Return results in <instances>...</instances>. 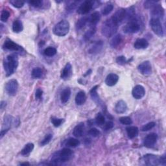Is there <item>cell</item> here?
Wrapping results in <instances>:
<instances>
[{
	"label": "cell",
	"instance_id": "32",
	"mask_svg": "<svg viewBox=\"0 0 166 166\" xmlns=\"http://www.w3.org/2000/svg\"><path fill=\"white\" fill-rule=\"evenodd\" d=\"M42 70L40 68H35L32 71V77L35 79H39L42 76Z\"/></svg>",
	"mask_w": 166,
	"mask_h": 166
},
{
	"label": "cell",
	"instance_id": "37",
	"mask_svg": "<svg viewBox=\"0 0 166 166\" xmlns=\"http://www.w3.org/2000/svg\"><path fill=\"white\" fill-rule=\"evenodd\" d=\"M10 3L13 6V7L20 9L22 8L25 4V2L21 1V0H11L10 1Z\"/></svg>",
	"mask_w": 166,
	"mask_h": 166
},
{
	"label": "cell",
	"instance_id": "3",
	"mask_svg": "<svg viewBox=\"0 0 166 166\" xmlns=\"http://www.w3.org/2000/svg\"><path fill=\"white\" fill-rule=\"evenodd\" d=\"M73 151L68 148H64L55 152L52 158V162L55 164L66 162L71 159Z\"/></svg>",
	"mask_w": 166,
	"mask_h": 166
},
{
	"label": "cell",
	"instance_id": "6",
	"mask_svg": "<svg viewBox=\"0 0 166 166\" xmlns=\"http://www.w3.org/2000/svg\"><path fill=\"white\" fill-rule=\"evenodd\" d=\"M151 27L154 33L158 36L162 37L164 35V31L162 25L161 23L160 20L158 18H151L150 20Z\"/></svg>",
	"mask_w": 166,
	"mask_h": 166
},
{
	"label": "cell",
	"instance_id": "29",
	"mask_svg": "<svg viewBox=\"0 0 166 166\" xmlns=\"http://www.w3.org/2000/svg\"><path fill=\"white\" fill-rule=\"evenodd\" d=\"M34 149V144L29 143L25 145L23 149L21 151V155L23 156H27L32 152Z\"/></svg>",
	"mask_w": 166,
	"mask_h": 166
},
{
	"label": "cell",
	"instance_id": "4",
	"mask_svg": "<svg viewBox=\"0 0 166 166\" xmlns=\"http://www.w3.org/2000/svg\"><path fill=\"white\" fill-rule=\"evenodd\" d=\"M70 25L68 21L63 20L57 23L53 28V33L58 36H64L69 31Z\"/></svg>",
	"mask_w": 166,
	"mask_h": 166
},
{
	"label": "cell",
	"instance_id": "43",
	"mask_svg": "<svg viewBox=\"0 0 166 166\" xmlns=\"http://www.w3.org/2000/svg\"><path fill=\"white\" fill-rule=\"evenodd\" d=\"M28 3L34 7H40L42 6L43 2L41 0H31V1H29Z\"/></svg>",
	"mask_w": 166,
	"mask_h": 166
},
{
	"label": "cell",
	"instance_id": "1",
	"mask_svg": "<svg viewBox=\"0 0 166 166\" xmlns=\"http://www.w3.org/2000/svg\"><path fill=\"white\" fill-rule=\"evenodd\" d=\"M18 66V58L17 55L12 54L7 56L3 61V66L7 77L15 73Z\"/></svg>",
	"mask_w": 166,
	"mask_h": 166
},
{
	"label": "cell",
	"instance_id": "11",
	"mask_svg": "<svg viewBox=\"0 0 166 166\" xmlns=\"http://www.w3.org/2000/svg\"><path fill=\"white\" fill-rule=\"evenodd\" d=\"M158 139V135L155 133H151L147 136L143 141V145L147 148H151L155 145Z\"/></svg>",
	"mask_w": 166,
	"mask_h": 166
},
{
	"label": "cell",
	"instance_id": "9",
	"mask_svg": "<svg viewBox=\"0 0 166 166\" xmlns=\"http://www.w3.org/2000/svg\"><path fill=\"white\" fill-rule=\"evenodd\" d=\"M3 48L4 49H7L9 51H14V52L22 53L24 52V49L23 48L20 46H19L18 44H16L13 41H12L9 39L6 40L3 45Z\"/></svg>",
	"mask_w": 166,
	"mask_h": 166
},
{
	"label": "cell",
	"instance_id": "16",
	"mask_svg": "<svg viewBox=\"0 0 166 166\" xmlns=\"http://www.w3.org/2000/svg\"><path fill=\"white\" fill-rule=\"evenodd\" d=\"M72 75V66L70 63H67L61 72L60 77L62 79L66 80Z\"/></svg>",
	"mask_w": 166,
	"mask_h": 166
},
{
	"label": "cell",
	"instance_id": "33",
	"mask_svg": "<svg viewBox=\"0 0 166 166\" xmlns=\"http://www.w3.org/2000/svg\"><path fill=\"white\" fill-rule=\"evenodd\" d=\"M95 123H97L98 125L101 126L103 125L105 123V119L103 114L101 113H98L97 114L96 117H95Z\"/></svg>",
	"mask_w": 166,
	"mask_h": 166
},
{
	"label": "cell",
	"instance_id": "20",
	"mask_svg": "<svg viewBox=\"0 0 166 166\" xmlns=\"http://www.w3.org/2000/svg\"><path fill=\"white\" fill-rule=\"evenodd\" d=\"M148 46L149 42L145 38H138L134 44V47L137 49H146Z\"/></svg>",
	"mask_w": 166,
	"mask_h": 166
},
{
	"label": "cell",
	"instance_id": "21",
	"mask_svg": "<svg viewBox=\"0 0 166 166\" xmlns=\"http://www.w3.org/2000/svg\"><path fill=\"white\" fill-rule=\"evenodd\" d=\"M127 105L125 102L123 100L119 101L115 106V111L118 114H123L127 111Z\"/></svg>",
	"mask_w": 166,
	"mask_h": 166
},
{
	"label": "cell",
	"instance_id": "18",
	"mask_svg": "<svg viewBox=\"0 0 166 166\" xmlns=\"http://www.w3.org/2000/svg\"><path fill=\"white\" fill-rule=\"evenodd\" d=\"M88 22L90 23V27H95L101 19V15L99 12H94L90 17H88Z\"/></svg>",
	"mask_w": 166,
	"mask_h": 166
},
{
	"label": "cell",
	"instance_id": "48",
	"mask_svg": "<svg viewBox=\"0 0 166 166\" xmlns=\"http://www.w3.org/2000/svg\"><path fill=\"white\" fill-rule=\"evenodd\" d=\"M104 125V129L105 131H108V130H110L111 129L112 127H114V123L112 121H108V122H106V123H105V124L103 125Z\"/></svg>",
	"mask_w": 166,
	"mask_h": 166
},
{
	"label": "cell",
	"instance_id": "39",
	"mask_svg": "<svg viewBox=\"0 0 166 166\" xmlns=\"http://www.w3.org/2000/svg\"><path fill=\"white\" fill-rule=\"evenodd\" d=\"M10 17V12L6 10L2 11L1 13V21L3 22H6Z\"/></svg>",
	"mask_w": 166,
	"mask_h": 166
},
{
	"label": "cell",
	"instance_id": "27",
	"mask_svg": "<svg viewBox=\"0 0 166 166\" xmlns=\"http://www.w3.org/2000/svg\"><path fill=\"white\" fill-rule=\"evenodd\" d=\"M88 20H89V18L87 16L81 17L79 20L77 22L76 29L77 31L82 29L87 24V23L88 22Z\"/></svg>",
	"mask_w": 166,
	"mask_h": 166
},
{
	"label": "cell",
	"instance_id": "38",
	"mask_svg": "<svg viewBox=\"0 0 166 166\" xmlns=\"http://www.w3.org/2000/svg\"><path fill=\"white\" fill-rule=\"evenodd\" d=\"M119 122L125 125H130L132 123V121L129 117H121L119 118Z\"/></svg>",
	"mask_w": 166,
	"mask_h": 166
},
{
	"label": "cell",
	"instance_id": "5",
	"mask_svg": "<svg viewBox=\"0 0 166 166\" xmlns=\"http://www.w3.org/2000/svg\"><path fill=\"white\" fill-rule=\"evenodd\" d=\"M140 29V24L138 19L134 16L129 20L128 23L123 28L124 32L126 33H136Z\"/></svg>",
	"mask_w": 166,
	"mask_h": 166
},
{
	"label": "cell",
	"instance_id": "40",
	"mask_svg": "<svg viewBox=\"0 0 166 166\" xmlns=\"http://www.w3.org/2000/svg\"><path fill=\"white\" fill-rule=\"evenodd\" d=\"M156 124L155 122H149L148 123L145 124V125H143L142 128V131L143 132H146V131H149L150 130H151L152 129L154 128L155 127Z\"/></svg>",
	"mask_w": 166,
	"mask_h": 166
},
{
	"label": "cell",
	"instance_id": "36",
	"mask_svg": "<svg viewBox=\"0 0 166 166\" xmlns=\"http://www.w3.org/2000/svg\"><path fill=\"white\" fill-rule=\"evenodd\" d=\"M98 88V86H95L93 88H92V89L90 91L91 97H92V99L94 100L95 102L99 101V96H98V93H97Z\"/></svg>",
	"mask_w": 166,
	"mask_h": 166
},
{
	"label": "cell",
	"instance_id": "50",
	"mask_svg": "<svg viewBox=\"0 0 166 166\" xmlns=\"http://www.w3.org/2000/svg\"><path fill=\"white\" fill-rule=\"evenodd\" d=\"M159 163H160V164H162L163 165H165L166 159H165V155H163L162 156L159 158Z\"/></svg>",
	"mask_w": 166,
	"mask_h": 166
},
{
	"label": "cell",
	"instance_id": "14",
	"mask_svg": "<svg viewBox=\"0 0 166 166\" xmlns=\"http://www.w3.org/2000/svg\"><path fill=\"white\" fill-rule=\"evenodd\" d=\"M151 14L152 18H158L160 20V18H162L164 16V9L162 8L160 5L156 4L152 8Z\"/></svg>",
	"mask_w": 166,
	"mask_h": 166
},
{
	"label": "cell",
	"instance_id": "41",
	"mask_svg": "<svg viewBox=\"0 0 166 166\" xmlns=\"http://www.w3.org/2000/svg\"><path fill=\"white\" fill-rule=\"evenodd\" d=\"M63 122H64L63 119H59V118H52V123L53 125V126L55 127H60Z\"/></svg>",
	"mask_w": 166,
	"mask_h": 166
},
{
	"label": "cell",
	"instance_id": "17",
	"mask_svg": "<svg viewBox=\"0 0 166 166\" xmlns=\"http://www.w3.org/2000/svg\"><path fill=\"white\" fill-rule=\"evenodd\" d=\"M119 81V77L115 73H110L107 75L105 79L106 85L108 86H113L117 84Z\"/></svg>",
	"mask_w": 166,
	"mask_h": 166
},
{
	"label": "cell",
	"instance_id": "42",
	"mask_svg": "<svg viewBox=\"0 0 166 166\" xmlns=\"http://www.w3.org/2000/svg\"><path fill=\"white\" fill-rule=\"evenodd\" d=\"M52 138H53V135H52V134H48V135H47L45 136V138L43 139L42 141L41 142V143H40L41 145L44 146V145L48 144L50 142L51 140H52Z\"/></svg>",
	"mask_w": 166,
	"mask_h": 166
},
{
	"label": "cell",
	"instance_id": "30",
	"mask_svg": "<svg viewBox=\"0 0 166 166\" xmlns=\"http://www.w3.org/2000/svg\"><path fill=\"white\" fill-rule=\"evenodd\" d=\"M96 32V27H90V29L88 30L84 36V38L85 40H88L95 35Z\"/></svg>",
	"mask_w": 166,
	"mask_h": 166
},
{
	"label": "cell",
	"instance_id": "26",
	"mask_svg": "<svg viewBox=\"0 0 166 166\" xmlns=\"http://www.w3.org/2000/svg\"><path fill=\"white\" fill-rule=\"evenodd\" d=\"M122 40H123L122 36H121L120 34L114 36L110 41V46L112 48H116L121 43Z\"/></svg>",
	"mask_w": 166,
	"mask_h": 166
},
{
	"label": "cell",
	"instance_id": "19",
	"mask_svg": "<svg viewBox=\"0 0 166 166\" xmlns=\"http://www.w3.org/2000/svg\"><path fill=\"white\" fill-rule=\"evenodd\" d=\"M103 41L102 40L97 41L96 42H95L93 45L90 48L88 52L93 55L97 54L101 52L102 48H103Z\"/></svg>",
	"mask_w": 166,
	"mask_h": 166
},
{
	"label": "cell",
	"instance_id": "8",
	"mask_svg": "<svg viewBox=\"0 0 166 166\" xmlns=\"http://www.w3.org/2000/svg\"><path fill=\"white\" fill-rule=\"evenodd\" d=\"M94 3L93 1H85L79 5L77 12L79 15H86L93 8Z\"/></svg>",
	"mask_w": 166,
	"mask_h": 166
},
{
	"label": "cell",
	"instance_id": "52",
	"mask_svg": "<svg viewBox=\"0 0 166 166\" xmlns=\"http://www.w3.org/2000/svg\"><path fill=\"white\" fill-rule=\"evenodd\" d=\"M20 165H29L30 164L28 162H24V163H21Z\"/></svg>",
	"mask_w": 166,
	"mask_h": 166
},
{
	"label": "cell",
	"instance_id": "45",
	"mask_svg": "<svg viewBox=\"0 0 166 166\" xmlns=\"http://www.w3.org/2000/svg\"><path fill=\"white\" fill-rule=\"evenodd\" d=\"M156 4H157V2L151 1V0H149V1L145 2L144 7L146 9H152Z\"/></svg>",
	"mask_w": 166,
	"mask_h": 166
},
{
	"label": "cell",
	"instance_id": "25",
	"mask_svg": "<svg viewBox=\"0 0 166 166\" xmlns=\"http://www.w3.org/2000/svg\"><path fill=\"white\" fill-rule=\"evenodd\" d=\"M84 129H85V125L83 123H81L79 125H77L73 131V135L77 137L80 138L83 135L84 133Z\"/></svg>",
	"mask_w": 166,
	"mask_h": 166
},
{
	"label": "cell",
	"instance_id": "28",
	"mask_svg": "<svg viewBox=\"0 0 166 166\" xmlns=\"http://www.w3.org/2000/svg\"><path fill=\"white\" fill-rule=\"evenodd\" d=\"M23 29V26L22 22L19 20H15L13 23H12V31H13L15 33H18L22 32Z\"/></svg>",
	"mask_w": 166,
	"mask_h": 166
},
{
	"label": "cell",
	"instance_id": "15",
	"mask_svg": "<svg viewBox=\"0 0 166 166\" xmlns=\"http://www.w3.org/2000/svg\"><path fill=\"white\" fill-rule=\"evenodd\" d=\"M145 164L147 165H156L160 164L159 158L153 155H147L143 157Z\"/></svg>",
	"mask_w": 166,
	"mask_h": 166
},
{
	"label": "cell",
	"instance_id": "51",
	"mask_svg": "<svg viewBox=\"0 0 166 166\" xmlns=\"http://www.w3.org/2000/svg\"><path fill=\"white\" fill-rule=\"evenodd\" d=\"M6 105H7V103H6L5 101H2L1 102V104H0V106H1V109H2V110H3V109H4V108H5Z\"/></svg>",
	"mask_w": 166,
	"mask_h": 166
},
{
	"label": "cell",
	"instance_id": "49",
	"mask_svg": "<svg viewBox=\"0 0 166 166\" xmlns=\"http://www.w3.org/2000/svg\"><path fill=\"white\" fill-rule=\"evenodd\" d=\"M42 95H43V91L41 90V89L40 88L37 89L36 91V93H35L36 99H41Z\"/></svg>",
	"mask_w": 166,
	"mask_h": 166
},
{
	"label": "cell",
	"instance_id": "10",
	"mask_svg": "<svg viewBox=\"0 0 166 166\" xmlns=\"http://www.w3.org/2000/svg\"><path fill=\"white\" fill-rule=\"evenodd\" d=\"M139 72L144 75H150L152 73V67L149 61H144L138 66Z\"/></svg>",
	"mask_w": 166,
	"mask_h": 166
},
{
	"label": "cell",
	"instance_id": "22",
	"mask_svg": "<svg viewBox=\"0 0 166 166\" xmlns=\"http://www.w3.org/2000/svg\"><path fill=\"white\" fill-rule=\"evenodd\" d=\"M71 93L72 92L69 88H66L61 92L60 100L62 103L65 104L67 103L70 98V96H71Z\"/></svg>",
	"mask_w": 166,
	"mask_h": 166
},
{
	"label": "cell",
	"instance_id": "44",
	"mask_svg": "<svg viewBox=\"0 0 166 166\" xmlns=\"http://www.w3.org/2000/svg\"><path fill=\"white\" fill-rule=\"evenodd\" d=\"M88 133L90 136L94 138L98 137L100 135V131L96 128H92L91 129H90V131H89Z\"/></svg>",
	"mask_w": 166,
	"mask_h": 166
},
{
	"label": "cell",
	"instance_id": "47",
	"mask_svg": "<svg viewBox=\"0 0 166 166\" xmlns=\"http://www.w3.org/2000/svg\"><path fill=\"white\" fill-rule=\"evenodd\" d=\"M77 3H79V2H71L69 4L66 5V10H69V11H71V10H74L76 8L77 5Z\"/></svg>",
	"mask_w": 166,
	"mask_h": 166
},
{
	"label": "cell",
	"instance_id": "23",
	"mask_svg": "<svg viewBox=\"0 0 166 166\" xmlns=\"http://www.w3.org/2000/svg\"><path fill=\"white\" fill-rule=\"evenodd\" d=\"M75 100V103L77 105H82L84 104L86 100V96L85 92L81 91L77 93Z\"/></svg>",
	"mask_w": 166,
	"mask_h": 166
},
{
	"label": "cell",
	"instance_id": "24",
	"mask_svg": "<svg viewBox=\"0 0 166 166\" xmlns=\"http://www.w3.org/2000/svg\"><path fill=\"white\" fill-rule=\"evenodd\" d=\"M127 135L131 139L135 138L138 135V128L135 126H130L126 128Z\"/></svg>",
	"mask_w": 166,
	"mask_h": 166
},
{
	"label": "cell",
	"instance_id": "7",
	"mask_svg": "<svg viewBox=\"0 0 166 166\" xmlns=\"http://www.w3.org/2000/svg\"><path fill=\"white\" fill-rule=\"evenodd\" d=\"M18 90V82L17 80L13 79L9 81L5 86V90L9 95L14 96Z\"/></svg>",
	"mask_w": 166,
	"mask_h": 166
},
{
	"label": "cell",
	"instance_id": "35",
	"mask_svg": "<svg viewBox=\"0 0 166 166\" xmlns=\"http://www.w3.org/2000/svg\"><path fill=\"white\" fill-rule=\"evenodd\" d=\"M114 6L112 4H108L102 10V15L104 16H107L109 15L110 12L113 10Z\"/></svg>",
	"mask_w": 166,
	"mask_h": 166
},
{
	"label": "cell",
	"instance_id": "31",
	"mask_svg": "<svg viewBox=\"0 0 166 166\" xmlns=\"http://www.w3.org/2000/svg\"><path fill=\"white\" fill-rule=\"evenodd\" d=\"M56 53V49L53 47H48L44 50V55L47 56H53Z\"/></svg>",
	"mask_w": 166,
	"mask_h": 166
},
{
	"label": "cell",
	"instance_id": "2",
	"mask_svg": "<svg viewBox=\"0 0 166 166\" xmlns=\"http://www.w3.org/2000/svg\"><path fill=\"white\" fill-rule=\"evenodd\" d=\"M118 29V24H117L110 18L106 20L102 25L101 33L106 38H110L116 33Z\"/></svg>",
	"mask_w": 166,
	"mask_h": 166
},
{
	"label": "cell",
	"instance_id": "13",
	"mask_svg": "<svg viewBox=\"0 0 166 166\" xmlns=\"http://www.w3.org/2000/svg\"><path fill=\"white\" fill-rule=\"evenodd\" d=\"M132 94L134 98H135L136 99H140L144 97L145 94V90L143 86L136 85L132 89Z\"/></svg>",
	"mask_w": 166,
	"mask_h": 166
},
{
	"label": "cell",
	"instance_id": "34",
	"mask_svg": "<svg viewBox=\"0 0 166 166\" xmlns=\"http://www.w3.org/2000/svg\"><path fill=\"white\" fill-rule=\"evenodd\" d=\"M79 144L80 142L78 139L75 138H69L66 142V145L71 147H76L79 145Z\"/></svg>",
	"mask_w": 166,
	"mask_h": 166
},
{
	"label": "cell",
	"instance_id": "46",
	"mask_svg": "<svg viewBox=\"0 0 166 166\" xmlns=\"http://www.w3.org/2000/svg\"><path fill=\"white\" fill-rule=\"evenodd\" d=\"M116 62L119 65H124L127 62H128V61L127 60L125 56H119L117 57V59H116Z\"/></svg>",
	"mask_w": 166,
	"mask_h": 166
},
{
	"label": "cell",
	"instance_id": "12",
	"mask_svg": "<svg viewBox=\"0 0 166 166\" xmlns=\"http://www.w3.org/2000/svg\"><path fill=\"white\" fill-rule=\"evenodd\" d=\"M125 18H126V10L124 9H118L111 17L112 20L118 25L122 22Z\"/></svg>",
	"mask_w": 166,
	"mask_h": 166
}]
</instances>
